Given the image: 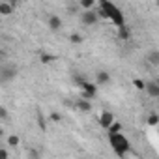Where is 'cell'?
<instances>
[{
    "instance_id": "9c48e42d",
    "label": "cell",
    "mask_w": 159,
    "mask_h": 159,
    "mask_svg": "<svg viewBox=\"0 0 159 159\" xmlns=\"http://www.w3.org/2000/svg\"><path fill=\"white\" fill-rule=\"evenodd\" d=\"M49 28L51 30H60L62 28V19L58 15H51L49 17Z\"/></svg>"
},
{
    "instance_id": "2e32d148",
    "label": "cell",
    "mask_w": 159,
    "mask_h": 159,
    "mask_svg": "<svg viewBox=\"0 0 159 159\" xmlns=\"http://www.w3.org/2000/svg\"><path fill=\"white\" fill-rule=\"evenodd\" d=\"M8 144H10L11 148H17V146L21 144V139H19L17 135H10V137H8Z\"/></svg>"
},
{
    "instance_id": "e0dca14e",
    "label": "cell",
    "mask_w": 159,
    "mask_h": 159,
    "mask_svg": "<svg viewBox=\"0 0 159 159\" xmlns=\"http://www.w3.org/2000/svg\"><path fill=\"white\" fill-rule=\"evenodd\" d=\"M148 60H150L153 66H159V52H157V51H152V52L148 54Z\"/></svg>"
},
{
    "instance_id": "603a6c76",
    "label": "cell",
    "mask_w": 159,
    "mask_h": 159,
    "mask_svg": "<svg viewBox=\"0 0 159 159\" xmlns=\"http://www.w3.org/2000/svg\"><path fill=\"white\" fill-rule=\"evenodd\" d=\"M10 157V152L8 150H0V159H8Z\"/></svg>"
},
{
    "instance_id": "ffe728a7",
    "label": "cell",
    "mask_w": 159,
    "mask_h": 159,
    "mask_svg": "<svg viewBox=\"0 0 159 159\" xmlns=\"http://www.w3.org/2000/svg\"><path fill=\"white\" fill-rule=\"evenodd\" d=\"M133 86L137 90H144V81H142V79H133Z\"/></svg>"
},
{
    "instance_id": "5b68a950",
    "label": "cell",
    "mask_w": 159,
    "mask_h": 159,
    "mask_svg": "<svg viewBox=\"0 0 159 159\" xmlns=\"http://www.w3.org/2000/svg\"><path fill=\"white\" fill-rule=\"evenodd\" d=\"M112 122H114V114H112L111 111H103V112L99 114V125H101L103 129H107Z\"/></svg>"
},
{
    "instance_id": "44dd1931",
    "label": "cell",
    "mask_w": 159,
    "mask_h": 159,
    "mask_svg": "<svg viewBox=\"0 0 159 159\" xmlns=\"http://www.w3.org/2000/svg\"><path fill=\"white\" fill-rule=\"evenodd\" d=\"M118 30H120V38H122V39H127V38H129V30H127L125 26H122V28H118Z\"/></svg>"
},
{
    "instance_id": "ac0fdd59",
    "label": "cell",
    "mask_w": 159,
    "mask_h": 159,
    "mask_svg": "<svg viewBox=\"0 0 159 159\" xmlns=\"http://www.w3.org/2000/svg\"><path fill=\"white\" fill-rule=\"evenodd\" d=\"M38 125H39V129H41V131H47V124H45V116H43L41 112H38Z\"/></svg>"
},
{
    "instance_id": "7402d4cb",
    "label": "cell",
    "mask_w": 159,
    "mask_h": 159,
    "mask_svg": "<svg viewBox=\"0 0 159 159\" xmlns=\"http://www.w3.org/2000/svg\"><path fill=\"white\" fill-rule=\"evenodd\" d=\"M49 118H51V122H60V120H62V116H60L58 112H51Z\"/></svg>"
},
{
    "instance_id": "5bb4252c",
    "label": "cell",
    "mask_w": 159,
    "mask_h": 159,
    "mask_svg": "<svg viewBox=\"0 0 159 159\" xmlns=\"http://www.w3.org/2000/svg\"><path fill=\"white\" fill-rule=\"evenodd\" d=\"M157 124H159V114H157V112H150V116H148V125L155 127Z\"/></svg>"
},
{
    "instance_id": "7a4b0ae2",
    "label": "cell",
    "mask_w": 159,
    "mask_h": 159,
    "mask_svg": "<svg viewBox=\"0 0 159 159\" xmlns=\"http://www.w3.org/2000/svg\"><path fill=\"white\" fill-rule=\"evenodd\" d=\"M109 142H111V146L118 157H125V153L129 152V140L122 135V131L120 133H109Z\"/></svg>"
},
{
    "instance_id": "ba28073f",
    "label": "cell",
    "mask_w": 159,
    "mask_h": 159,
    "mask_svg": "<svg viewBox=\"0 0 159 159\" xmlns=\"http://www.w3.org/2000/svg\"><path fill=\"white\" fill-rule=\"evenodd\" d=\"M13 13V6L10 4V2H6V0H4V2H0V15H2V17H8V15H11Z\"/></svg>"
},
{
    "instance_id": "cb8c5ba5",
    "label": "cell",
    "mask_w": 159,
    "mask_h": 159,
    "mask_svg": "<svg viewBox=\"0 0 159 159\" xmlns=\"http://www.w3.org/2000/svg\"><path fill=\"white\" fill-rule=\"evenodd\" d=\"M6 2H10L11 6H15V2H17V0H6Z\"/></svg>"
},
{
    "instance_id": "52a82bcc",
    "label": "cell",
    "mask_w": 159,
    "mask_h": 159,
    "mask_svg": "<svg viewBox=\"0 0 159 159\" xmlns=\"http://www.w3.org/2000/svg\"><path fill=\"white\" fill-rule=\"evenodd\" d=\"M96 83H98L99 86H105V84H109V83H111V75H109L107 71H99V73L96 75Z\"/></svg>"
},
{
    "instance_id": "9a60e30c",
    "label": "cell",
    "mask_w": 159,
    "mask_h": 159,
    "mask_svg": "<svg viewBox=\"0 0 159 159\" xmlns=\"http://www.w3.org/2000/svg\"><path fill=\"white\" fill-rule=\"evenodd\" d=\"M107 131H109V133H120V131H122V124H120V122H112V124L107 127Z\"/></svg>"
},
{
    "instance_id": "277c9868",
    "label": "cell",
    "mask_w": 159,
    "mask_h": 159,
    "mask_svg": "<svg viewBox=\"0 0 159 159\" xmlns=\"http://www.w3.org/2000/svg\"><path fill=\"white\" fill-rule=\"evenodd\" d=\"M98 13H96V10H84V13H83V17H81V21H83V25L84 26H94L96 23H98Z\"/></svg>"
},
{
    "instance_id": "8fae6325",
    "label": "cell",
    "mask_w": 159,
    "mask_h": 159,
    "mask_svg": "<svg viewBox=\"0 0 159 159\" xmlns=\"http://www.w3.org/2000/svg\"><path fill=\"white\" fill-rule=\"evenodd\" d=\"M77 109H79V111H83V112H88V111L92 109V103H90L88 99L83 98V99H79V101H77Z\"/></svg>"
},
{
    "instance_id": "30bf717a",
    "label": "cell",
    "mask_w": 159,
    "mask_h": 159,
    "mask_svg": "<svg viewBox=\"0 0 159 159\" xmlns=\"http://www.w3.org/2000/svg\"><path fill=\"white\" fill-rule=\"evenodd\" d=\"M56 60H58L56 54H49V52H41V54H39V62H41V64H52V62H56Z\"/></svg>"
},
{
    "instance_id": "8992f818",
    "label": "cell",
    "mask_w": 159,
    "mask_h": 159,
    "mask_svg": "<svg viewBox=\"0 0 159 159\" xmlns=\"http://www.w3.org/2000/svg\"><path fill=\"white\" fill-rule=\"evenodd\" d=\"M144 90L148 92L150 98H159V84L155 81H150V83H144Z\"/></svg>"
},
{
    "instance_id": "3957f363",
    "label": "cell",
    "mask_w": 159,
    "mask_h": 159,
    "mask_svg": "<svg viewBox=\"0 0 159 159\" xmlns=\"http://www.w3.org/2000/svg\"><path fill=\"white\" fill-rule=\"evenodd\" d=\"M79 86H81V90H83V98L84 99H92L96 96V92H98V86L88 83V81H79Z\"/></svg>"
},
{
    "instance_id": "d6986e66",
    "label": "cell",
    "mask_w": 159,
    "mask_h": 159,
    "mask_svg": "<svg viewBox=\"0 0 159 159\" xmlns=\"http://www.w3.org/2000/svg\"><path fill=\"white\" fill-rule=\"evenodd\" d=\"M0 120H10V111L4 105H0Z\"/></svg>"
},
{
    "instance_id": "7c38bea8",
    "label": "cell",
    "mask_w": 159,
    "mask_h": 159,
    "mask_svg": "<svg viewBox=\"0 0 159 159\" xmlns=\"http://www.w3.org/2000/svg\"><path fill=\"white\" fill-rule=\"evenodd\" d=\"M83 41H84V36H81V34H77V32L69 36V43H73V45H81Z\"/></svg>"
},
{
    "instance_id": "4fadbf2b",
    "label": "cell",
    "mask_w": 159,
    "mask_h": 159,
    "mask_svg": "<svg viewBox=\"0 0 159 159\" xmlns=\"http://www.w3.org/2000/svg\"><path fill=\"white\" fill-rule=\"evenodd\" d=\"M79 4H81L83 10H94V6L98 2H96V0H79Z\"/></svg>"
},
{
    "instance_id": "6da1fadb",
    "label": "cell",
    "mask_w": 159,
    "mask_h": 159,
    "mask_svg": "<svg viewBox=\"0 0 159 159\" xmlns=\"http://www.w3.org/2000/svg\"><path fill=\"white\" fill-rule=\"evenodd\" d=\"M99 8H103V11H105L107 19H109V21H112V23L116 25V28L125 26V19H124V15H122L120 8H118L114 2H111V0H99Z\"/></svg>"
}]
</instances>
